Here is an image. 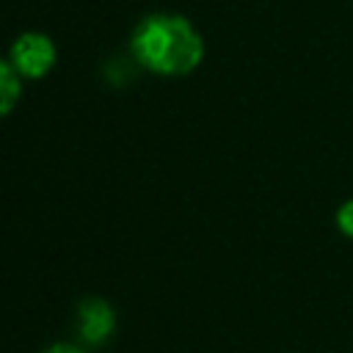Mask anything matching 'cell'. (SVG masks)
Listing matches in <instances>:
<instances>
[{
	"label": "cell",
	"mask_w": 353,
	"mask_h": 353,
	"mask_svg": "<svg viewBox=\"0 0 353 353\" xmlns=\"http://www.w3.org/2000/svg\"><path fill=\"white\" fill-rule=\"evenodd\" d=\"M336 226H339L347 237H353V199L339 207V212H336Z\"/></svg>",
	"instance_id": "5"
},
{
	"label": "cell",
	"mask_w": 353,
	"mask_h": 353,
	"mask_svg": "<svg viewBox=\"0 0 353 353\" xmlns=\"http://www.w3.org/2000/svg\"><path fill=\"white\" fill-rule=\"evenodd\" d=\"M19 77L39 80L55 66V44L44 33H22L11 44V61H8Z\"/></svg>",
	"instance_id": "2"
},
{
	"label": "cell",
	"mask_w": 353,
	"mask_h": 353,
	"mask_svg": "<svg viewBox=\"0 0 353 353\" xmlns=\"http://www.w3.org/2000/svg\"><path fill=\"white\" fill-rule=\"evenodd\" d=\"M19 94H22V83H19L17 69L0 61V119L14 110V105L19 102Z\"/></svg>",
	"instance_id": "4"
},
{
	"label": "cell",
	"mask_w": 353,
	"mask_h": 353,
	"mask_svg": "<svg viewBox=\"0 0 353 353\" xmlns=\"http://www.w3.org/2000/svg\"><path fill=\"white\" fill-rule=\"evenodd\" d=\"M132 58L165 77H179L193 72L204 58V41L199 30L176 14H149L138 22L130 39Z\"/></svg>",
	"instance_id": "1"
},
{
	"label": "cell",
	"mask_w": 353,
	"mask_h": 353,
	"mask_svg": "<svg viewBox=\"0 0 353 353\" xmlns=\"http://www.w3.org/2000/svg\"><path fill=\"white\" fill-rule=\"evenodd\" d=\"M44 353H83V350L74 347V345H52V347H47Z\"/></svg>",
	"instance_id": "6"
},
{
	"label": "cell",
	"mask_w": 353,
	"mask_h": 353,
	"mask_svg": "<svg viewBox=\"0 0 353 353\" xmlns=\"http://www.w3.org/2000/svg\"><path fill=\"white\" fill-rule=\"evenodd\" d=\"M74 328H77V336L83 345H91V347L105 345L116 331V312L102 298H85L77 306Z\"/></svg>",
	"instance_id": "3"
}]
</instances>
